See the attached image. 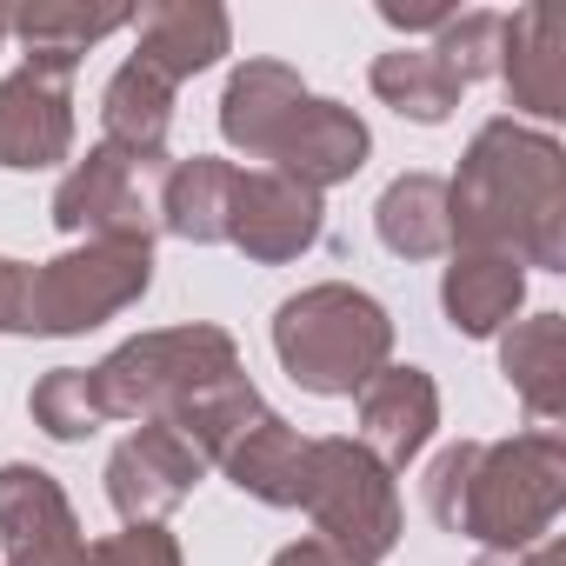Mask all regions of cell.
<instances>
[{
	"mask_svg": "<svg viewBox=\"0 0 566 566\" xmlns=\"http://www.w3.org/2000/svg\"><path fill=\"white\" fill-rule=\"evenodd\" d=\"M447 220L460 253H506L520 266L559 273L566 260V154L553 134L520 127L513 114L486 120L460 174L447 180Z\"/></svg>",
	"mask_w": 566,
	"mask_h": 566,
	"instance_id": "1",
	"label": "cell"
},
{
	"mask_svg": "<svg viewBox=\"0 0 566 566\" xmlns=\"http://www.w3.org/2000/svg\"><path fill=\"white\" fill-rule=\"evenodd\" d=\"M566 506V440L559 427H533L513 440H453L427 467V513L480 539L486 553H513L553 533Z\"/></svg>",
	"mask_w": 566,
	"mask_h": 566,
	"instance_id": "2",
	"label": "cell"
},
{
	"mask_svg": "<svg viewBox=\"0 0 566 566\" xmlns=\"http://www.w3.org/2000/svg\"><path fill=\"white\" fill-rule=\"evenodd\" d=\"M273 354L294 387H307L321 400H347L380 367H394V321L367 287L321 280V287H301L294 301H280Z\"/></svg>",
	"mask_w": 566,
	"mask_h": 566,
	"instance_id": "3",
	"label": "cell"
},
{
	"mask_svg": "<svg viewBox=\"0 0 566 566\" xmlns=\"http://www.w3.org/2000/svg\"><path fill=\"white\" fill-rule=\"evenodd\" d=\"M94 374V400L107 420H174L193 394H207L213 380L240 374V347L227 327L193 321V327H160L140 334L127 347H114Z\"/></svg>",
	"mask_w": 566,
	"mask_h": 566,
	"instance_id": "4",
	"label": "cell"
},
{
	"mask_svg": "<svg viewBox=\"0 0 566 566\" xmlns=\"http://www.w3.org/2000/svg\"><path fill=\"white\" fill-rule=\"evenodd\" d=\"M154 287V240H81L48 266H28L21 334L61 340L127 314Z\"/></svg>",
	"mask_w": 566,
	"mask_h": 566,
	"instance_id": "5",
	"label": "cell"
},
{
	"mask_svg": "<svg viewBox=\"0 0 566 566\" xmlns=\"http://www.w3.org/2000/svg\"><path fill=\"white\" fill-rule=\"evenodd\" d=\"M301 513L314 520V539H327L347 566H380L400 539V493L394 473L360 440H314Z\"/></svg>",
	"mask_w": 566,
	"mask_h": 566,
	"instance_id": "6",
	"label": "cell"
},
{
	"mask_svg": "<svg viewBox=\"0 0 566 566\" xmlns=\"http://www.w3.org/2000/svg\"><path fill=\"white\" fill-rule=\"evenodd\" d=\"M200 480H207V453L167 420H140L107 453V500L127 526H160Z\"/></svg>",
	"mask_w": 566,
	"mask_h": 566,
	"instance_id": "7",
	"label": "cell"
},
{
	"mask_svg": "<svg viewBox=\"0 0 566 566\" xmlns=\"http://www.w3.org/2000/svg\"><path fill=\"white\" fill-rule=\"evenodd\" d=\"M0 553H8V566H94L74 500L48 467H0Z\"/></svg>",
	"mask_w": 566,
	"mask_h": 566,
	"instance_id": "8",
	"label": "cell"
},
{
	"mask_svg": "<svg viewBox=\"0 0 566 566\" xmlns=\"http://www.w3.org/2000/svg\"><path fill=\"white\" fill-rule=\"evenodd\" d=\"M54 227L67 240H154L147 174L114 147H87V160H74L54 187Z\"/></svg>",
	"mask_w": 566,
	"mask_h": 566,
	"instance_id": "9",
	"label": "cell"
},
{
	"mask_svg": "<svg viewBox=\"0 0 566 566\" xmlns=\"http://www.w3.org/2000/svg\"><path fill=\"white\" fill-rule=\"evenodd\" d=\"M327 227V207L314 187L287 180V174H273V167H253L240 174L233 187V213H227V247H240L247 260L260 266H287L301 260Z\"/></svg>",
	"mask_w": 566,
	"mask_h": 566,
	"instance_id": "10",
	"label": "cell"
},
{
	"mask_svg": "<svg viewBox=\"0 0 566 566\" xmlns=\"http://www.w3.org/2000/svg\"><path fill=\"white\" fill-rule=\"evenodd\" d=\"M74 154V74L21 61L0 81V167L41 174Z\"/></svg>",
	"mask_w": 566,
	"mask_h": 566,
	"instance_id": "11",
	"label": "cell"
},
{
	"mask_svg": "<svg viewBox=\"0 0 566 566\" xmlns=\"http://www.w3.org/2000/svg\"><path fill=\"white\" fill-rule=\"evenodd\" d=\"M506 101L533 120L566 114V21L553 0H533L520 14H500V67Z\"/></svg>",
	"mask_w": 566,
	"mask_h": 566,
	"instance_id": "12",
	"label": "cell"
},
{
	"mask_svg": "<svg viewBox=\"0 0 566 566\" xmlns=\"http://www.w3.org/2000/svg\"><path fill=\"white\" fill-rule=\"evenodd\" d=\"M367 154H374L367 120H360L354 107H340V101L307 94L301 114L287 120V134H280V147H273L266 167L287 174V180H301V187H314V193H327V187L354 180V174L367 167Z\"/></svg>",
	"mask_w": 566,
	"mask_h": 566,
	"instance_id": "13",
	"label": "cell"
},
{
	"mask_svg": "<svg viewBox=\"0 0 566 566\" xmlns=\"http://www.w3.org/2000/svg\"><path fill=\"white\" fill-rule=\"evenodd\" d=\"M433 427H440V387L427 380V367H380V374L360 387V433H354V440H360L387 473L413 467V460L427 453Z\"/></svg>",
	"mask_w": 566,
	"mask_h": 566,
	"instance_id": "14",
	"label": "cell"
},
{
	"mask_svg": "<svg viewBox=\"0 0 566 566\" xmlns=\"http://www.w3.org/2000/svg\"><path fill=\"white\" fill-rule=\"evenodd\" d=\"M307 460H314V440L266 407L253 427H240V433L227 440V453H220L213 467H220L247 500H260V506H301V493H307Z\"/></svg>",
	"mask_w": 566,
	"mask_h": 566,
	"instance_id": "15",
	"label": "cell"
},
{
	"mask_svg": "<svg viewBox=\"0 0 566 566\" xmlns=\"http://www.w3.org/2000/svg\"><path fill=\"white\" fill-rule=\"evenodd\" d=\"M307 101V81L287 67V61H247L233 67L227 94H220V134L227 147H240L247 160H273L280 134H287V120L301 114Z\"/></svg>",
	"mask_w": 566,
	"mask_h": 566,
	"instance_id": "16",
	"label": "cell"
},
{
	"mask_svg": "<svg viewBox=\"0 0 566 566\" xmlns=\"http://www.w3.org/2000/svg\"><path fill=\"white\" fill-rule=\"evenodd\" d=\"M134 28H140L134 61H147L174 87L207 74L233 48V21H227V8H213V0H160V8L134 14Z\"/></svg>",
	"mask_w": 566,
	"mask_h": 566,
	"instance_id": "17",
	"label": "cell"
},
{
	"mask_svg": "<svg viewBox=\"0 0 566 566\" xmlns=\"http://www.w3.org/2000/svg\"><path fill=\"white\" fill-rule=\"evenodd\" d=\"M167 127H174V81H160L147 61L127 54L101 94V147H114L147 174L167 160Z\"/></svg>",
	"mask_w": 566,
	"mask_h": 566,
	"instance_id": "18",
	"label": "cell"
},
{
	"mask_svg": "<svg viewBox=\"0 0 566 566\" xmlns=\"http://www.w3.org/2000/svg\"><path fill=\"white\" fill-rule=\"evenodd\" d=\"M520 301H526V266L520 260H506V253H460L453 247L447 280H440V307H447L453 334L493 340V334L513 327Z\"/></svg>",
	"mask_w": 566,
	"mask_h": 566,
	"instance_id": "19",
	"label": "cell"
},
{
	"mask_svg": "<svg viewBox=\"0 0 566 566\" xmlns=\"http://www.w3.org/2000/svg\"><path fill=\"white\" fill-rule=\"evenodd\" d=\"M233 187H240L233 160H213V154L174 160L167 180H160L154 227L174 233V240H187V247H220L227 240V213H233Z\"/></svg>",
	"mask_w": 566,
	"mask_h": 566,
	"instance_id": "20",
	"label": "cell"
},
{
	"mask_svg": "<svg viewBox=\"0 0 566 566\" xmlns=\"http://www.w3.org/2000/svg\"><path fill=\"white\" fill-rule=\"evenodd\" d=\"M500 374L520 394V407L533 413V427H559V413H566V321L559 314L513 321L500 334Z\"/></svg>",
	"mask_w": 566,
	"mask_h": 566,
	"instance_id": "21",
	"label": "cell"
},
{
	"mask_svg": "<svg viewBox=\"0 0 566 566\" xmlns=\"http://www.w3.org/2000/svg\"><path fill=\"white\" fill-rule=\"evenodd\" d=\"M374 233L387 253L400 260H440L453 247V220H447V180L440 174H400L387 180L380 207H374Z\"/></svg>",
	"mask_w": 566,
	"mask_h": 566,
	"instance_id": "22",
	"label": "cell"
},
{
	"mask_svg": "<svg viewBox=\"0 0 566 566\" xmlns=\"http://www.w3.org/2000/svg\"><path fill=\"white\" fill-rule=\"evenodd\" d=\"M120 28H134V8H67V0H41V8H14L8 14V34H21L28 61L61 67V74H74L81 54L94 41L120 34Z\"/></svg>",
	"mask_w": 566,
	"mask_h": 566,
	"instance_id": "23",
	"label": "cell"
},
{
	"mask_svg": "<svg viewBox=\"0 0 566 566\" xmlns=\"http://www.w3.org/2000/svg\"><path fill=\"white\" fill-rule=\"evenodd\" d=\"M367 81H374V94H380L400 120H420V127H440V120L460 107V94H467L427 48H394V54H380Z\"/></svg>",
	"mask_w": 566,
	"mask_h": 566,
	"instance_id": "24",
	"label": "cell"
},
{
	"mask_svg": "<svg viewBox=\"0 0 566 566\" xmlns=\"http://www.w3.org/2000/svg\"><path fill=\"white\" fill-rule=\"evenodd\" d=\"M28 413H34V427H41L48 440H61V447H81L87 433L107 427L87 367H54V374H41L34 394H28Z\"/></svg>",
	"mask_w": 566,
	"mask_h": 566,
	"instance_id": "25",
	"label": "cell"
},
{
	"mask_svg": "<svg viewBox=\"0 0 566 566\" xmlns=\"http://www.w3.org/2000/svg\"><path fill=\"white\" fill-rule=\"evenodd\" d=\"M427 54H433L460 87L486 81V74L500 67V14H493V8H467V14H453V21L433 34Z\"/></svg>",
	"mask_w": 566,
	"mask_h": 566,
	"instance_id": "26",
	"label": "cell"
},
{
	"mask_svg": "<svg viewBox=\"0 0 566 566\" xmlns=\"http://www.w3.org/2000/svg\"><path fill=\"white\" fill-rule=\"evenodd\" d=\"M94 566H180V539L167 526H127L94 546Z\"/></svg>",
	"mask_w": 566,
	"mask_h": 566,
	"instance_id": "27",
	"label": "cell"
},
{
	"mask_svg": "<svg viewBox=\"0 0 566 566\" xmlns=\"http://www.w3.org/2000/svg\"><path fill=\"white\" fill-rule=\"evenodd\" d=\"M21 301H28V260L0 253V334H21Z\"/></svg>",
	"mask_w": 566,
	"mask_h": 566,
	"instance_id": "28",
	"label": "cell"
},
{
	"mask_svg": "<svg viewBox=\"0 0 566 566\" xmlns=\"http://www.w3.org/2000/svg\"><path fill=\"white\" fill-rule=\"evenodd\" d=\"M473 566H566V546L546 533V539H533V546H513V553H480Z\"/></svg>",
	"mask_w": 566,
	"mask_h": 566,
	"instance_id": "29",
	"label": "cell"
},
{
	"mask_svg": "<svg viewBox=\"0 0 566 566\" xmlns=\"http://www.w3.org/2000/svg\"><path fill=\"white\" fill-rule=\"evenodd\" d=\"M453 14H460V8H380V21L400 28V34H440Z\"/></svg>",
	"mask_w": 566,
	"mask_h": 566,
	"instance_id": "30",
	"label": "cell"
},
{
	"mask_svg": "<svg viewBox=\"0 0 566 566\" xmlns=\"http://www.w3.org/2000/svg\"><path fill=\"white\" fill-rule=\"evenodd\" d=\"M266 566H347V559H340L327 539H314V533H307V539H294V546H280Z\"/></svg>",
	"mask_w": 566,
	"mask_h": 566,
	"instance_id": "31",
	"label": "cell"
},
{
	"mask_svg": "<svg viewBox=\"0 0 566 566\" xmlns=\"http://www.w3.org/2000/svg\"><path fill=\"white\" fill-rule=\"evenodd\" d=\"M0 41H8V14H0Z\"/></svg>",
	"mask_w": 566,
	"mask_h": 566,
	"instance_id": "32",
	"label": "cell"
}]
</instances>
